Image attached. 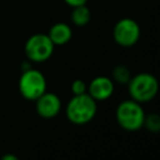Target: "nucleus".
<instances>
[{
	"label": "nucleus",
	"instance_id": "f257e3e1",
	"mask_svg": "<svg viewBox=\"0 0 160 160\" xmlns=\"http://www.w3.org/2000/svg\"><path fill=\"white\" fill-rule=\"evenodd\" d=\"M98 105L96 100H94L88 92L74 95L65 109L66 118L70 122L76 125H84L90 122L96 115Z\"/></svg>",
	"mask_w": 160,
	"mask_h": 160
},
{
	"label": "nucleus",
	"instance_id": "4468645a",
	"mask_svg": "<svg viewBox=\"0 0 160 160\" xmlns=\"http://www.w3.org/2000/svg\"><path fill=\"white\" fill-rule=\"evenodd\" d=\"M64 1L71 8H75V6H79V5H85L88 2V0H64Z\"/></svg>",
	"mask_w": 160,
	"mask_h": 160
},
{
	"label": "nucleus",
	"instance_id": "f03ea898",
	"mask_svg": "<svg viewBox=\"0 0 160 160\" xmlns=\"http://www.w3.org/2000/svg\"><path fill=\"white\" fill-rule=\"evenodd\" d=\"M115 118L118 124L126 131H136L144 126L145 112L140 102L135 100L121 101L115 111Z\"/></svg>",
	"mask_w": 160,
	"mask_h": 160
},
{
	"label": "nucleus",
	"instance_id": "7ed1b4c3",
	"mask_svg": "<svg viewBox=\"0 0 160 160\" xmlns=\"http://www.w3.org/2000/svg\"><path fill=\"white\" fill-rule=\"evenodd\" d=\"M128 86L130 98L140 104L151 101L159 91V82L156 78L149 72H140L131 76Z\"/></svg>",
	"mask_w": 160,
	"mask_h": 160
},
{
	"label": "nucleus",
	"instance_id": "f8f14e48",
	"mask_svg": "<svg viewBox=\"0 0 160 160\" xmlns=\"http://www.w3.org/2000/svg\"><path fill=\"white\" fill-rule=\"evenodd\" d=\"M144 126L148 128L149 131L152 132H158L160 130V118L156 114H150V115H145L144 119Z\"/></svg>",
	"mask_w": 160,
	"mask_h": 160
},
{
	"label": "nucleus",
	"instance_id": "423d86ee",
	"mask_svg": "<svg viewBox=\"0 0 160 160\" xmlns=\"http://www.w3.org/2000/svg\"><path fill=\"white\" fill-rule=\"evenodd\" d=\"M114 40L118 45L129 48L135 45L140 39V26L130 18L120 19L114 26Z\"/></svg>",
	"mask_w": 160,
	"mask_h": 160
},
{
	"label": "nucleus",
	"instance_id": "2eb2a0df",
	"mask_svg": "<svg viewBox=\"0 0 160 160\" xmlns=\"http://www.w3.org/2000/svg\"><path fill=\"white\" fill-rule=\"evenodd\" d=\"M2 159L4 160H16V156H14V155H5V156H2Z\"/></svg>",
	"mask_w": 160,
	"mask_h": 160
},
{
	"label": "nucleus",
	"instance_id": "9b49d317",
	"mask_svg": "<svg viewBox=\"0 0 160 160\" xmlns=\"http://www.w3.org/2000/svg\"><path fill=\"white\" fill-rule=\"evenodd\" d=\"M130 78V70L125 65H116L112 69V81H116L119 84H128Z\"/></svg>",
	"mask_w": 160,
	"mask_h": 160
},
{
	"label": "nucleus",
	"instance_id": "6e6552de",
	"mask_svg": "<svg viewBox=\"0 0 160 160\" xmlns=\"http://www.w3.org/2000/svg\"><path fill=\"white\" fill-rule=\"evenodd\" d=\"M86 92L94 100L104 101L114 94V81L108 76H96L88 85Z\"/></svg>",
	"mask_w": 160,
	"mask_h": 160
},
{
	"label": "nucleus",
	"instance_id": "9d476101",
	"mask_svg": "<svg viewBox=\"0 0 160 160\" xmlns=\"http://www.w3.org/2000/svg\"><path fill=\"white\" fill-rule=\"evenodd\" d=\"M90 19H91V12H90L89 8L86 6V4L72 8V11H71V21L76 26H85L86 24H89Z\"/></svg>",
	"mask_w": 160,
	"mask_h": 160
},
{
	"label": "nucleus",
	"instance_id": "39448f33",
	"mask_svg": "<svg viewBox=\"0 0 160 160\" xmlns=\"http://www.w3.org/2000/svg\"><path fill=\"white\" fill-rule=\"evenodd\" d=\"M55 45L48 34H35L25 42V55L34 62H42L50 59Z\"/></svg>",
	"mask_w": 160,
	"mask_h": 160
},
{
	"label": "nucleus",
	"instance_id": "20e7f679",
	"mask_svg": "<svg viewBox=\"0 0 160 160\" xmlns=\"http://www.w3.org/2000/svg\"><path fill=\"white\" fill-rule=\"evenodd\" d=\"M19 91L26 100H36L46 91V79L39 70L28 68L22 70L19 79Z\"/></svg>",
	"mask_w": 160,
	"mask_h": 160
},
{
	"label": "nucleus",
	"instance_id": "1a4fd4ad",
	"mask_svg": "<svg viewBox=\"0 0 160 160\" xmlns=\"http://www.w3.org/2000/svg\"><path fill=\"white\" fill-rule=\"evenodd\" d=\"M48 36L50 38V40L52 41L55 46L65 45L71 40L72 31H71V28L66 22H56L50 28Z\"/></svg>",
	"mask_w": 160,
	"mask_h": 160
},
{
	"label": "nucleus",
	"instance_id": "ddd939ff",
	"mask_svg": "<svg viewBox=\"0 0 160 160\" xmlns=\"http://www.w3.org/2000/svg\"><path fill=\"white\" fill-rule=\"evenodd\" d=\"M71 91L74 95H80V94H85L88 91V85L85 84L84 80L81 79H76L71 82Z\"/></svg>",
	"mask_w": 160,
	"mask_h": 160
},
{
	"label": "nucleus",
	"instance_id": "0eeeda50",
	"mask_svg": "<svg viewBox=\"0 0 160 160\" xmlns=\"http://www.w3.org/2000/svg\"><path fill=\"white\" fill-rule=\"evenodd\" d=\"M35 109L36 112L44 119L55 118L61 109V100L54 92L45 91L35 100Z\"/></svg>",
	"mask_w": 160,
	"mask_h": 160
}]
</instances>
